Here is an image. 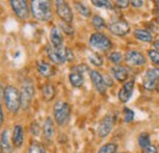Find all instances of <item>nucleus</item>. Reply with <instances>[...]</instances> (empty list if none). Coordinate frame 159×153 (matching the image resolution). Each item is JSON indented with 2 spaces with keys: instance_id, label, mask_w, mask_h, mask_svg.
<instances>
[{
  "instance_id": "obj_30",
  "label": "nucleus",
  "mask_w": 159,
  "mask_h": 153,
  "mask_svg": "<svg viewBox=\"0 0 159 153\" xmlns=\"http://www.w3.org/2000/svg\"><path fill=\"white\" fill-rule=\"evenodd\" d=\"M148 57L153 61V64H156L157 66H159V52L151 49V50H148Z\"/></svg>"
},
{
  "instance_id": "obj_1",
  "label": "nucleus",
  "mask_w": 159,
  "mask_h": 153,
  "mask_svg": "<svg viewBox=\"0 0 159 153\" xmlns=\"http://www.w3.org/2000/svg\"><path fill=\"white\" fill-rule=\"evenodd\" d=\"M4 100L11 113H16L21 107V93L14 86H7L4 90Z\"/></svg>"
},
{
  "instance_id": "obj_28",
  "label": "nucleus",
  "mask_w": 159,
  "mask_h": 153,
  "mask_svg": "<svg viewBox=\"0 0 159 153\" xmlns=\"http://www.w3.org/2000/svg\"><path fill=\"white\" fill-rule=\"evenodd\" d=\"M157 81H154V80H151V78H148V77H144L143 78V87L146 88V90H154V88H157Z\"/></svg>"
},
{
  "instance_id": "obj_5",
  "label": "nucleus",
  "mask_w": 159,
  "mask_h": 153,
  "mask_svg": "<svg viewBox=\"0 0 159 153\" xmlns=\"http://www.w3.org/2000/svg\"><path fill=\"white\" fill-rule=\"evenodd\" d=\"M89 44L92 48L102 52L109 50L111 48V40L103 33H93L89 38Z\"/></svg>"
},
{
  "instance_id": "obj_12",
  "label": "nucleus",
  "mask_w": 159,
  "mask_h": 153,
  "mask_svg": "<svg viewBox=\"0 0 159 153\" xmlns=\"http://www.w3.org/2000/svg\"><path fill=\"white\" fill-rule=\"evenodd\" d=\"M125 60L127 64L132 66H142L146 64V58L143 57V54H141L139 52H136V50L127 52L125 55Z\"/></svg>"
},
{
  "instance_id": "obj_25",
  "label": "nucleus",
  "mask_w": 159,
  "mask_h": 153,
  "mask_svg": "<svg viewBox=\"0 0 159 153\" xmlns=\"http://www.w3.org/2000/svg\"><path fill=\"white\" fill-rule=\"evenodd\" d=\"M75 4H76V9L81 14V16H83V17H89L91 16V11L86 5H83L82 2H75Z\"/></svg>"
},
{
  "instance_id": "obj_11",
  "label": "nucleus",
  "mask_w": 159,
  "mask_h": 153,
  "mask_svg": "<svg viewBox=\"0 0 159 153\" xmlns=\"http://www.w3.org/2000/svg\"><path fill=\"white\" fill-rule=\"evenodd\" d=\"M113 125H114L113 116H110V115L104 116L103 120L100 121L99 126H98V135H99V137H107L108 135L111 132Z\"/></svg>"
},
{
  "instance_id": "obj_15",
  "label": "nucleus",
  "mask_w": 159,
  "mask_h": 153,
  "mask_svg": "<svg viewBox=\"0 0 159 153\" xmlns=\"http://www.w3.org/2000/svg\"><path fill=\"white\" fill-rule=\"evenodd\" d=\"M37 69H38V72L44 77H50L55 74L54 66H52L50 64L44 63V61H38L37 63Z\"/></svg>"
},
{
  "instance_id": "obj_20",
  "label": "nucleus",
  "mask_w": 159,
  "mask_h": 153,
  "mask_svg": "<svg viewBox=\"0 0 159 153\" xmlns=\"http://www.w3.org/2000/svg\"><path fill=\"white\" fill-rule=\"evenodd\" d=\"M12 140H14V145L16 147L22 146V143H23V129H22V126H20V125H16L15 126Z\"/></svg>"
},
{
  "instance_id": "obj_16",
  "label": "nucleus",
  "mask_w": 159,
  "mask_h": 153,
  "mask_svg": "<svg viewBox=\"0 0 159 153\" xmlns=\"http://www.w3.org/2000/svg\"><path fill=\"white\" fill-rule=\"evenodd\" d=\"M111 74H113V76L115 77L118 81L120 82H124V81H126L127 80V77H129V71H127V69L126 67H124V66H114V67H111Z\"/></svg>"
},
{
  "instance_id": "obj_27",
  "label": "nucleus",
  "mask_w": 159,
  "mask_h": 153,
  "mask_svg": "<svg viewBox=\"0 0 159 153\" xmlns=\"http://www.w3.org/2000/svg\"><path fill=\"white\" fill-rule=\"evenodd\" d=\"M28 153H45V150L38 142H32L28 148Z\"/></svg>"
},
{
  "instance_id": "obj_41",
  "label": "nucleus",
  "mask_w": 159,
  "mask_h": 153,
  "mask_svg": "<svg viewBox=\"0 0 159 153\" xmlns=\"http://www.w3.org/2000/svg\"><path fill=\"white\" fill-rule=\"evenodd\" d=\"M153 45H154L156 50L159 52V39H157V40H154V42H153Z\"/></svg>"
},
{
  "instance_id": "obj_22",
  "label": "nucleus",
  "mask_w": 159,
  "mask_h": 153,
  "mask_svg": "<svg viewBox=\"0 0 159 153\" xmlns=\"http://www.w3.org/2000/svg\"><path fill=\"white\" fill-rule=\"evenodd\" d=\"M42 93H43V97H44V99L47 100V102H50L54 96H55V88H54V86L53 85H45V86H43V88H42Z\"/></svg>"
},
{
  "instance_id": "obj_19",
  "label": "nucleus",
  "mask_w": 159,
  "mask_h": 153,
  "mask_svg": "<svg viewBox=\"0 0 159 153\" xmlns=\"http://www.w3.org/2000/svg\"><path fill=\"white\" fill-rule=\"evenodd\" d=\"M134 35H135V37L139 39V40L144 42V43H149V42H152V40H153V36H152V33H151V32H148L147 30L139 28V30H136V31L134 32Z\"/></svg>"
},
{
  "instance_id": "obj_13",
  "label": "nucleus",
  "mask_w": 159,
  "mask_h": 153,
  "mask_svg": "<svg viewBox=\"0 0 159 153\" xmlns=\"http://www.w3.org/2000/svg\"><path fill=\"white\" fill-rule=\"evenodd\" d=\"M89 76H91V80H92L94 87L97 88V91H98L99 93H105L107 83H105L104 77L102 76L98 71H96V70H92V71L89 72Z\"/></svg>"
},
{
  "instance_id": "obj_29",
  "label": "nucleus",
  "mask_w": 159,
  "mask_h": 153,
  "mask_svg": "<svg viewBox=\"0 0 159 153\" xmlns=\"http://www.w3.org/2000/svg\"><path fill=\"white\" fill-rule=\"evenodd\" d=\"M92 23H93V26H94L96 28H104V27H105V21H104V19H102L98 15H96V16L92 19Z\"/></svg>"
},
{
  "instance_id": "obj_35",
  "label": "nucleus",
  "mask_w": 159,
  "mask_h": 153,
  "mask_svg": "<svg viewBox=\"0 0 159 153\" xmlns=\"http://www.w3.org/2000/svg\"><path fill=\"white\" fill-rule=\"evenodd\" d=\"M60 27H61L62 31H64L65 33H67V35H72V33H74V28L70 26V23L62 22V23H60Z\"/></svg>"
},
{
  "instance_id": "obj_31",
  "label": "nucleus",
  "mask_w": 159,
  "mask_h": 153,
  "mask_svg": "<svg viewBox=\"0 0 159 153\" xmlns=\"http://www.w3.org/2000/svg\"><path fill=\"white\" fill-rule=\"evenodd\" d=\"M89 61L93 64V65H96V66H102V64H103V59L98 55V54H91L89 55Z\"/></svg>"
},
{
  "instance_id": "obj_17",
  "label": "nucleus",
  "mask_w": 159,
  "mask_h": 153,
  "mask_svg": "<svg viewBox=\"0 0 159 153\" xmlns=\"http://www.w3.org/2000/svg\"><path fill=\"white\" fill-rule=\"evenodd\" d=\"M50 40L54 48H62V36L57 27H53L50 31Z\"/></svg>"
},
{
  "instance_id": "obj_38",
  "label": "nucleus",
  "mask_w": 159,
  "mask_h": 153,
  "mask_svg": "<svg viewBox=\"0 0 159 153\" xmlns=\"http://www.w3.org/2000/svg\"><path fill=\"white\" fill-rule=\"evenodd\" d=\"M31 130H32V134L34 135V136H37V135L39 134V126H38V124L37 123H33L31 125Z\"/></svg>"
},
{
  "instance_id": "obj_34",
  "label": "nucleus",
  "mask_w": 159,
  "mask_h": 153,
  "mask_svg": "<svg viewBox=\"0 0 159 153\" xmlns=\"http://www.w3.org/2000/svg\"><path fill=\"white\" fill-rule=\"evenodd\" d=\"M92 4L98 7H110L111 6L110 1H107V0H93Z\"/></svg>"
},
{
  "instance_id": "obj_14",
  "label": "nucleus",
  "mask_w": 159,
  "mask_h": 153,
  "mask_svg": "<svg viewBox=\"0 0 159 153\" xmlns=\"http://www.w3.org/2000/svg\"><path fill=\"white\" fill-rule=\"evenodd\" d=\"M0 152L1 153H12V146L10 141V132L9 130H4L0 136Z\"/></svg>"
},
{
  "instance_id": "obj_18",
  "label": "nucleus",
  "mask_w": 159,
  "mask_h": 153,
  "mask_svg": "<svg viewBox=\"0 0 159 153\" xmlns=\"http://www.w3.org/2000/svg\"><path fill=\"white\" fill-rule=\"evenodd\" d=\"M43 135L47 140H50L54 136V123L50 118H47L43 125Z\"/></svg>"
},
{
  "instance_id": "obj_23",
  "label": "nucleus",
  "mask_w": 159,
  "mask_h": 153,
  "mask_svg": "<svg viewBox=\"0 0 159 153\" xmlns=\"http://www.w3.org/2000/svg\"><path fill=\"white\" fill-rule=\"evenodd\" d=\"M139 145L142 150H144L146 147L151 146V138H149V135L143 132L139 136Z\"/></svg>"
},
{
  "instance_id": "obj_6",
  "label": "nucleus",
  "mask_w": 159,
  "mask_h": 153,
  "mask_svg": "<svg viewBox=\"0 0 159 153\" xmlns=\"http://www.w3.org/2000/svg\"><path fill=\"white\" fill-rule=\"evenodd\" d=\"M55 4H57V12H58L60 19L66 23H71L74 20V15H72V10L70 9L69 4L66 1H61V0H58Z\"/></svg>"
},
{
  "instance_id": "obj_3",
  "label": "nucleus",
  "mask_w": 159,
  "mask_h": 153,
  "mask_svg": "<svg viewBox=\"0 0 159 153\" xmlns=\"http://www.w3.org/2000/svg\"><path fill=\"white\" fill-rule=\"evenodd\" d=\"M70 118V105L66 102L59 100L55 103L54 105V119L57 121V124L62 126L67 123Z\"/></svg>"
},
{
  "instance_id": "obj_43",
  "label": "nucleus",
  "mask_w": 159,
  "mask_h": 153,
  "mask_svg": "<svg viewBox=\"0 0 159 153\" xmlns=\"http://www.w3.org/2000/svg\"><path fill=\"white\" fill-rule=\"evenodd\" d=\"M156 4H157V6L159 7V0H157V1H156Z\"/></svg>"
},
{
  "instance_id": "obj_32",
  "label": "nucleus",
  "mask_w": 159,
  "mask_h": 153,
  "mask_svg": "<svg viewBox=\"0 0 159 153\" xmlns=\"http://www.w3.org/2000/svg\"><path fill=\"white\" fill-rule=\"evenodd\" d=\"M124 120L126 121V123H131L132 120H134V116H135V114H134V112L131 110V109H129V108H125L124 109Z\"/></svg>"
},
{
  "instance_id": "obj_4",
  "label": "nucleus",
  "mask_w": 159,
  "mask_h": 153,
  "mask_svg": "<svg viewBox=\"0 0 159 153\" xmlns=\"http://www.w3.org/2000/svg\"><path fill=\"white\" fill-rule=\"evenodd\" d=\"M21 107L23 109H27L33 99L34 96V87L31 80H25L22 83V88H21Z\"/></svg>"
},
{
  "instance_id": "obj_36",
  "label": "nucleus",
  "mask_w": 159,
  "mask_h": 153,
  "mask_svg": "<svg viewBox=\"0 0 159 153\" xmlns=\"http://www.w3.org/2000/svg\"><path fill=\"white\" fill-rule=\"evenodd\" d=\"M115 5H116L118 7L125 9V7H127V6L130 5V1H127V0H118V1H115Z\"/></svg>"
},
{
  "instance_id": "obj_40",
  "label": "nucleus",
  "mask_w": 159,
  "mask_h": 153,
  "mask_svg": "<svg viewBox=\"0 0 159 153\" xmlns=\"http://www.w3.org/2000/svg\"><path fill=\"white\" fill-rule=\"evenodd\" d=\"M66 57H67V60H72L74 59V54L69 48H66Z\"/></svg>"
},
{
  "instance_id": "obj_24",
  "label": "nucleus",
  "mask_w": 159,
  "mask_h": 153,
  "mask_svg": "<svg viewBox=\"0 0 159 153\" xmlns=\"http://www.w3.org/2000/svg\"><path fill=\"white\" fill-rule=\"evenodd\" d=\"M118 150V146L115 143H105L99 148L98 153H115Z\"/></svg>"
},
{
  "instance_id": "obj_10",
  "label": "nucleus",
  "mask_w": 159,
  "mask_h": 153,
  "mask_svg": "<svg viewBox=\"0 0 159 153\" xmlns=\"http://www.w3.org/2000/svg\"><path fill=\"white\" fill-rule=\"evenodd\" d=\"M134 88H135V80H129V81H126V82L124 83V86L120 88V91H119L120 102H122V103L129 102V99L132 96Z\"/></svg>"
},
{
  "instance_id": "obj_9",
  "label": "nucleus",
  "mask_w": 159,
  "mask_h": 153,
  "mask_svg": "<svg viewBox=\"0 0 159 153\" xmlns=\"http://www.w3.org/2000/svg\"><path fill=\"white\" fill-rule=\"evenodd\" d=\"M109 31L115 36H125L130 32V26L124 20H116L109 25Z\"/></svg>"
},
{
  "instance_id": "obj_7",
  "label": "nucleus",
  "mask_w": 159,
  "mask_h": 153,
  "mask_svg": "<svg viewBox=\"0 0 159 153\" xmlns=\"http://www.w3.org/2000/svg\"><path fill=\"white\" fill-rule=\"evenodd\" d=\"M11 7L14 10V12L16 14V16L21 20H27L30 16V9L27 5V1L25 0H12L11 2Z\"/></svg>"
},
{
  "instance_id": "obj_26",
  "label": "nucleus",
  "mask_w": 159,
  "mask_h": 153,
  "mask_svg": "<svg viewBox=\"0 0 159 153\" xmlns=\"http://www.w3.org/2000/svg\"><path fill=\"white\" fill-rule=\"evenodd\" d=\"M144 77H148V78H151V80L158 81L159 80V69L158 67H149V69L146 71Z\"/></svg>"
},
{
  "instance_id": "obj_33",
  "label": "nucleus",
  "mask_w": 159,
  "mask_h": 153,
  "mask_svg": "<svg viewBox=\"0 0 159 153\" xmlns=\"http://www.w3.org/2000/svg\"><path fill=\"white\" fill-rule=\"evenodd\" d=\"M109 59H110L111 63H114V64H119L120 61H121V59H122V55H121L120 52H114V53H111V54L109 55Z\"/></svg>"
},
{
  "instance_id": "obj_8",
  "label": "nucleus",
  "mask_w": 159,
  "mask_h": 153,
  "mask_svg": "<svg viewBox=\"0 0 159 153\" xmlns=\"http://www.w3.org/2000/svg\"><path fill=\"white\" fill-rule=\"evenodd\" d=\"M47 53L49 59L55 63V64H64L65 61H67V57H66V48H52V47H47Z\"/></svg>"
},
{
  "instance_id": "obj_42",
  "label": "nucleus",
  "mask_w": 159,
  "mask_h": 153,
  "mask_svg": "<svg viewBox=\"0 0 159 153\" xmlns=\"http://www.w3.org/2000/svg\"><path fill=\"white\" fill-rule=\"evenodd\" d=\"M2 120H4V115H2V109H1V105H0V125L2 124Z\"/></svg>"
},
{
  "instance_id": "obj_21",
  "label": "nucleus",
  "mask_w": 159,
  "mask_h": 153,
  "mask_svg": "<svg viewBox=\"0 0 159 153\" xmlns=\"http://www.w3.org/2000/svg\"><path fill=\"white\" fill-rule=\"evenodd\" d=\"M69 80L74 87H81L83 85V76L81 72H77V71H72L69 75Z\"/></svg>"
},
{
  "instance_id": "obj_44",
  "label": "nucleus",
  "mask_w": 159,
  "mask_h": 153,
  "mask_svg": "<svg viewBox=\"0 0 159 153\" xmlns=\"http://www.w3.org/2000/svg\"><path fill=\"white\" fill-rule=\"evenodd\" d=\"M157 91L159 92V82H158V85H157Z\"/></svg>"
},
{
  "instance_id": "obj_37",
  "label": "nucleus",
  "mask_w": 159,
  "mask_h": 153,
  "mask_svg": "<svg viewBox=\"0 0 159 153\" xmlns=\"http://www.w3.org/2000/svg\"><path fill=\"white\" fill-rule=\"evenodd\" d=\"M143 153H158V150H157L156 146L151 145V146H148V147H146V148L143 150Z\"/></svg>"
},
{
  "instance_id": "obj_2",
  "label": "nucleus",
  "mask_w": 159,
  "mask_h": 153,
  "mask_svg": "<svg viewBox=\"0 0 159 153\" xmlns=\"http://www.w3.org/2000/svg\"><path fill=\"white\" fill-rule=\"evenodd\" d=\"M31 11L33 16L39 21H48L52 17V7L49 1L34 0L31 2Z\"/></svg>"
},
{
  "instance_id": "obj_39",
  "label": "nucleus",
  "mask_w": 159,
  "mask_h": 153,
  "mask_svg": "<svg viewBox=\"0 0 159 153\" xmlns=\"http://www.w3.org/2000/svg\"><path fill=\"white\" fill-rule=\"evenodd\" d=\"M130 4H131L134 7H141V6L143 5V1H142V0H132V1H130Z\"/></svg>"
}]
</instances>
